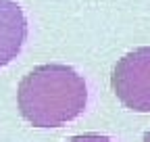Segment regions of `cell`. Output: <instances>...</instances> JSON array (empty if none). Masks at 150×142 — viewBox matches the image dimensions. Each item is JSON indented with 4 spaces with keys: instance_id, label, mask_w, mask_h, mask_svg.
<instances>
[{
    "instance_id": "2",
    "label": "cell",
    "mask_w": 150,
    "mask_h": 142,
    "mask_svg": "<svg viewBox=\"0 0 150 142\" xmlns=\"http://www.w3.org/2000/svg\"><path fill=\"white\" fill-rule=\"evenodd\" d=\"M110 86L123 107L136 113H150V46L121 57L112 69Z\"/></svg>"
},
{
    "instance_id": "4",
    "label": "cell",
    "mask_w": 150,
    "mask_h": 142,
    "mask_svg": "<svg viewBox=\"0 0 150 142\" xmlns=\"http://www.w3.org/2000/svg\"><path fill=\"white\" fill-rule=\"evenodd\" d=\"M67 142H115L108 136H100V134H81V136H73Z\"/></svg>"
},
{
    "instance_id": "1",
    "label": "cell",
    "mask_w": 150,
    "mask_h": 142,
    "mask_svg": "<svg viewBox=\"0 0 150 142\" xmlns=\"http://www.w3.org/2000/svg\"><path fill=\"white\" fill-rule=\"evenodd\" d=\"M17 104L33 128H61L83 113L88 88L83 77L69 65H40L21 80Z\"/></svg>"
},
{
    "instance_id": "5",
    "label": "cell",
    "mask_w": 150,
    "mask_h": 142,
    "mask_svg": "<svg viewBox=\"0 0 150 142\" xmlns=\"http://www.w3.org/2000/svg\"><path fill=\"white\" fill-rule=\"evenodd\" d=\"M142 142H150V130L144 134V140H142Z\"/></svg>"
},
{
    "instance_id": "3",
    "label": "cell",
    "mask_w": 150,
    "mask_h": 142,
    "mask_svg": "<svg viewBox=\"0 0 150 142\" xmlns=\"http://www.w3.org/2000/svg\"><path fill=\"white\" fill-rule=\"evenodd\" d=\"M27 40V19L15 0H0V69L13 63Z\"/></svg>"
}]
</instances>
